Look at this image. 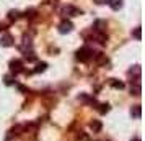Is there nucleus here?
Masks as SVG:
<instances>
[{
	"mask_svg": "<svg viewBox=\"0 0 145 141\" xmlns=\"http://www.w3.org/2000/svg\"><path fill=\"white\" fill-rule=\"evenodd\" d=\"M20 12H18V10H10V12H8V20L10 21H15V20H18V18H20Z\"/></svg>",
	"mask_w": 145,
	"mask_h": 141,
	"instance_id": "8",
	"label": "nucleus"
},
{
	"mask_svg": "<svg viewBox=\"0 0 145 141\" xmlns=\"http://www.w3.org/2000/svg\"><path fill=\"white\" fill-rule=\"evenodd\" d=\"M91 128L95 130V131H98L99 128H101V123H99V121H93V123H91Z\"/></svg>",
	"mask_w": 145,
	"mask_h": 141,
	"instance_id": "15",
	"label": "nucleus"
},
{
	"mask_svg": "<svg viewBox=\"0 0 145 141\" xmlns=\"http://www.w3.org/2000/svg\"><path fill=\"white\" fill-rule=\"evenodd\" d=\"M134 141H140V140H138V138H135V140H134Z\"/></svg>",
	"mask_w": 145,
	"mask_h": 141,
	"instance_id": "18",
	"label": "nucleus"
},
{
	"mask_svg": "<svg viewBox=\"0 0 145 141\" xmlns=\"http://www.w3.org/2000/svg\"><path fill=\"white\" fill-rule=\"evenodd\" d=\"M132 36H134L135 40H140V26H137L135 30H134V33H132Z\"/></svg>",
	"mask_w": 145,
	"mask_h": 141,
	"instance_id": "13",
	"label": "nucleus"
},
{
	"mask_svg": "<svg viewBox=\"0 0 145 141\" xmlns=\"http://www.w3.org/2000/svg\"><path fill=\"white\" fill-rule=\"evenodd\" d=\"M95 56H96V53L93 51L91 48H88V46L80 48L78 51H77V59H78V61H83V62L90 61L91 58H95Z\"/></svg>",
	"mask_w": 145,
	"mask_h": 141,
	"instance_id": "1",
	"label": "nucleus"
},
{
	"mask_svg": "<svg viewBox=\"0 0 145 141\" xmlns=\"http://www.w3.org/2000/svg\"><path fill=\"white\" fill-rule=\"evenodd\" d=\"M62 15H65V17H78V15H82V10L73 7V5H67L62 10Z\"/></svg>",
	"mask_w": 145,
	"mask_h": 141,
	"instance_id": "2",
	"label": "nucleus"
},
{
	"mask_svg": "<svg viewBox=\"0 0 145 141\" xmlns=\"http://www.w3.org/2000/svg\"><path fill=\"white\" fill-rule=\"evenodd\" d=\"M10 71L13 72V74H20L23 72V62L20 59H13L10 62Z\"/></svg>",
	"mask_w": 145,
	"mask_h": 141,
	"instance_id": "3",
	"label": "nucleus"
},
{
	"mask_svg": "<svg viewBox=\"0 0 145 141\" xmlns=\"http://www.w3.org/2000/svg\"><path fill=\"white\" fill-rule=\"evenodd\" d=\"M131 113L134 115V117H137V118H138V117H140V105H135V107L132 108Z\"/></svg>",
	"mask_w": 145,
	"mask_h": 141,
	"instance_id": "10",
	"label": "nucleus"
},
{
	"mask_svg": "<svg viewBox=\"0 0 145 141\" xmlns=\"http://www.w3.org/2000/svg\"><path fill=\"white\" fill-rule=\"evenodd\" d=\"M93 38H95V41H98L99 44H106V41H108L106 33H99V31H93Z\"/></svg>",
	"mask_w": 145,
	"mask_h": 141,
	"instance_id": "6",
	"label": "nucleus"
},
{
	"mask_svg": "<svg viewBox=\"0 0 145 141\" xmlns=\"http://www.w3.org/2000/svg\"><path fill=\"white\" fill-rule=\"evenodd\" d=\"M46 67H47V64H46V62H41V64H38V67L34 69V72H42V71H44Z\"/></svg>",
	"mask_w": 145,
	"mask_h": 141,
	"instance_id": "11",
	"label": "nucleus"
},
{
	"mask_svg": "<svg viewBox=\"0 0 145 141\" xmlns=\"http://www.w3.org/2000/svg\"><path fill=\"white\" fill-rule=\"evenodd\" d=\"M93 2H96L98 5H103V3H108V0H93Z\"/></svg>",
	"mask_w": 145,
	"mask_h": 141,
	"instance_id": "16",
	"label": "nucleus"
},
{
	"mask_svg": "<svg viewBox=\"0 0 145 141\" xmlns=\"http://www.w3.org/2000/svg\"><path fill=\"white\" fill-rule=\"evenodd\" d=\"M5 30H7V26H5L3 23H0V31H5Z\"/></svg>",
	"mask_w": 145,
	"mask_h": 141,
	"instance_id": "17",
	"label": "nucleus"
},
{
	"mask_svg": "<svg viewBox=\"0 0 145 141\" xmlns=\"http://www.w3.org/2000/svg\"><path fill=\"white\" fill-rule=\"evenodd\" d=\"M0 44H2V46H5V48L12 46V44H13V36H12V34H8V33H5L3 36H2V40H0Z\"/></svg>",
	"mask_w": 145,
	"mask_h": 141,
	"instance_id": "5",
	"label": "nucleus"
},
{
	"mask_svg": "<svg viewBox=\"0 0 145 141\" xmlns=\"http://www.w3.org/2000/svg\"><path fill=\"white\" fill-rule=\"evenodd\" d=\"M72 28H73L72 21H69V20H64V21H62V23L59 25V33H62V34H65V33H70V31H72Z\"/></svg>",
	"mask_w": 145,
	"mask_h": 141,
	"instance_id": "4",
	"label": "nucleus"
},
{
	"mask_svg": "<svg viewBox=\"0 0 145 141\" xmlns=\"http://www.w3.org/2000/svg\"><path fill=\"white\" fill-rule=\"evenodd\" d=\"M36 13H38V12H36L34 8H29V10H26V12H25V17H26V18H29V20H33V18H36Z\"/></svg>",
	"mask_w": 145,
	"mask_h": 141,
	"instance_id": "9",
	"label": "nucleus"
},
{
	"mask_svg": "<svg viewBox=\"0 0 145 141\" xmlns=\"http://www.w3.org/2000/svg\"><path fill=\"white\" fill-rule=\"evenodd\" d=\"M108 3H109V7L112 8V10H121L122 8V0H108Z\"/></svg>",
	"mask_w": 145,
	"mask_h": 141,
	"instance_id": "7",
	"label": "nucleus"
},
{
	"mask_svg": "<svg viewBox=\"0 0 145 141\" xmlns=\"http://www.w3.org/2000/svg\"><path fill=\"white\" fill-rule=\"evenodd\" d=\"M131 92H134V95H140V85H134V87H131Z\"/></svg>",
	"mask_w": 145,
	"mask_h": 141,
	"instance_id": "12",
	"label": "nucleus"
},
{
	"mask_svg": "<svg viewBox=\"0 0 145 141\" xmlns=\"http://www.w3.org/2000/svg\"><path fill=\"white\" fill-rule=\"evenodd\" d=\"M111 85H112V87H116V89H122V87H124V84H122V82H116L114 79H112Z\"/></svg>",
	"mask_w": 145,
	"mask_h": 141,
	"instance_id": "14",
	"label": "nucleus"
}]
</instances>
